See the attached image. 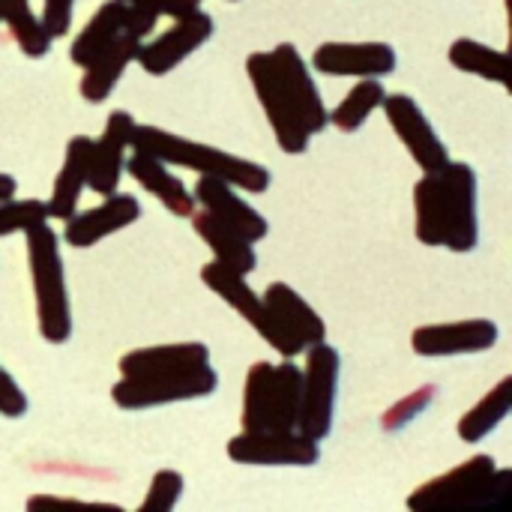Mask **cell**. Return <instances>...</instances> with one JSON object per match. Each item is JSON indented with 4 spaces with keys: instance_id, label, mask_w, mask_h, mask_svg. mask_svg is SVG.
<instances>
[{
    "instance_id": "6da1fadb",
    "label": "cell",
    "mask_w": 512,
    "mask_h": 512,
    "mask_svg": "<svg viewBox=\"0 0 512 512\" xmlns=\"http://www.w3.org/2000/svg\"><path fill=\"white\" fill-rule=\"evenodd\" d=\"M477 171L465 162H447L426 171L414 186V234L423 246L468 255L480 243Z\"/></svg>"
},
{
    "instance_id": "7a4b0ae2",
    "label": "cell",
    "mask_w": 512,
    "mask_h": 512,
    "mask_svg": "<svg viewBox=\"0 0 512 512\" xmlns=\"http://www.w3.org/2000/svg\"><path fill=\"white\" fill-rule=\"evenodd\" d=\"M512 507V471L498 468L486 453L471 456L444 477L411 492L408 510L420 512H507Z\"/></svg>"
},
{
    "instance_id": "3957f363",
    "label": "cell",
    "mask_w": 512,
    "mask_h": 512,
    "mask_svg": "<svg viewBox=\"0 0 512 512\" xmlns=\"http://www.w3.org/2000/svg\"><path fill=\"white\" fill-rule=\"evenodd\" d=\"M129 147L141 150V153H150V156L162 159L165 165L189 168L198 177L225 180L228 186L252 192V195H264L270 189V183H273V174L264 165H258V162L234 156V153H225V150L210 147V144L189 141V138L174 135L168 129H159V126L135 123Z\"/></svg>"
},
{
    "instance_id": "277c9868",
    "label": "cell",
    "mask_w": 512,
    "mask_h": 512,
    "mask_svg": "<svg viewBox=\"0 0 512 512\" xmlns=\"http://www.w3.org/2000/svg\"><path fill=\"white\" fill-rule=\"evenodd\" d=\"M30 285L36 300L39 336L48 345H63L72 339V306L66 288V270L60 258V237L48 222H39L24 231Z\"/></svg>"
},
{
    "instance_id": "5b68a950",
    "label": "cell",
    "mask_w": 512,
    "mask_h": 512,
    "mask_svg": "<svg viewBox=\"0 0 512 512\" xmlns=\"http://www.w3.org/2000/svg\"><path fill=\"white\" fill-rule=\"evenodd\" d=\"M303 369L282 357V363H255L243 384V432H294L300 417Z\"/></svg>"
},
{
    "instance_id": "8992f818",
    "label": "cell",
    "mask_w": 512,
    "mask_h": 512,
    "mask_svg": "<svg viewBox=\"0 0 512 512\" xmlns=\"http://www.w3.org/2000/svg\"><path fill=\"white\" fill-rule=\"evenodd\" d=\"M219 387L216 369L198 366L186 372H156V375H120L111 387V399L120 411H150L174 402H195L213 396Z\"/></svg>"
},
{
    "instance_id": "52a82bcc",
    "label": "cell",
    "mask_w": 512,
    "mask_h": 512,
    "mask_svg": "<svg viewBox=\"0 0 512 512\" xmlns=\"http://www.w3.org/2000/svg\"><path fill=\"white\" fill-rule=\"evenodd\" d=\"M246 75L255 87V96L267 114V123L279 141V147L288 153V156H300L309 150V141L312 135L306 132L300 114H297V105H294V96L276 66V57L273 51H255L246 57Z\"/></svg>"
},
{
    "instance_id": "ba28073f",
    "label": "cell",
    "mask_w": 512,
    "mask_h": 512,
    "mask_svg": "<svg viewBox=\"0 0 512 512\" xmlns=\"http://www.w3.org/2000/svg\"><path fill=\"white\" fill-rule=\"evenodd\" d=\"M339 372L342 357L333 345L315 342L306 348V366H303V393H300V417L297 432H303L312 441H327L333 432V414H336V396H339Z\"/></svg>"
},
{
    "instance_id": "9c48e42d",
    "label": "cell",
    "mask_w": 512,
    "mask_h": 512,
    "mask_svg": "<svg viewBox=\"0 0 512 512\" xmlns=\"http://www.w3.org/2000/svg\"><path fill=\"white\" fill-rule=\"evenodd\" d=\"M201 282L216 294V297H222L273 351H279L282 357H297V354H303L279 327H276V321H273V315H270V309L264 306V300L249 288V282H246V276L243 273H237V270H231V267H225V264H219V261H210V264H204L201 267Z\"/></svg>"
},
{
    "instance_id": "30bf717a",
    "label": "cell",
    "mask_w": 512,
    "mask_h": 512,
    "mask_svg": "<svg viewBox=\"0 0 512 512\" xmlns=\"http://www.w3.org/2000/svg\"><path fill=\"white\" fill-rule=\"evenodd\" d=\"M213 15H207L201 6L174 18V24L168 30H162L156 39L150 42H141L138 45V54H135V63L153 75V78H162L168 72H174L183 60H189L201 45H207L213 39Z\"/></svg>"
},
{
    "instance_id": "8fae6325",
    "label": "cell",
    "mask_w": 512,
    "mask_h": 512,
    "mask_svg": "<svg viewBox=\"0 0 512 512\" xmlns=\"http://www.w3.org/2000/svg\"><path fill=\"white\" fill-rule=\"evenodd\" d=\"M156 15L150 12H141L135 6H129L126 0H108L102 3L93 18L84 24V30L72 39L69 45V60L78 66V69H87L111 42H117L123 33H132V36H141L147 39L156 27Z\"/></svg>"
},
{
    "instance_id": "7c38bea8",
    "label": "cell",
    "mask_w": 512,
    "mask_h": 512,
    "mask_svg": "<svg viewBox=\"0 0 512 512\" xmlns=\"http://www.w3.org/2000/svg\"><path fill=\"white\" fill-rule=\"evenodd\" d=\"M228 459L255 468H312L321 462V444L303 432H240L228 441Z\"/></svg>"
},
{
    "instance_id": "4fadbf2b",
    "label": "cell",
    "mask_w": 512,
    "mask_h": 512,
    "mask_svg": "<svg viewBox=\"0 0 512 512\" xmlns=\"http://www.w3.org/2000/svg\"><path fill=\"white\" fill-rule=\"evenodd\" d=\"M387 123L393 126V132L399 135V141L405 144V150L411 153V159L420 165V171H438L450 162V150L441 141V135L435 132L432 120L426 117V111L420 108V102L408 93H393L384 96L381 102Z\"/></svg>"
},
{
    "instance_id": "5bb4252c",
    "label": "cell",
    "mask_w": 512,
    "mask_h": 512,
    "mask_svg": "<svg viewBox=\"0 0 512 512\" xmlns=\"http://www.w3.org/2000/svg\"><path fill=\"white\" fill-rule=\"evenodd\" d=\"M501 330L489 318H465L453 324H426L411 333V348L420 357H462L492 351Z\"/></svg>"
},
{
    "instance_id": "9a60e30c",
    "label": "cell",
    "mask_w": 512,
    "mask_h": 512,
    "mask_svg": "<svg viewBox=\"0 0 512 512\" xmlns=\"http://www.w3.org/2000/svg\"><path fill=\"white\" fill-rule=\"evenodd\" d=\"M396 60L387 42H324L312 54V69L333 78H384L396 72Z\"/></svg>"
},
{
    "instance_id": "2e32d148",
    "label": "cell",
    "mask_w": 512,
    "mask_h": 512,
    "mask_svg": "<svg viewBox=\"0 0 512 512\" xmlns=\"http://www.w3.org/2000/svg\"><path fill=\"white\" fill-rule=\"evenodd\" d=\"M141 219V204L135 195L129 192H111L105 195V201L99 207H90L84 213H72L66 219V228H63V240L72 246V249H90L96 246L99 240L129 228L132 222Z\"/></svg>"
},
{
    "instance_id": "e0dca14e",
    "label": "cell",
    "mask_w": 512,
    "mask_h": 512,
    "mask_svg": "<svg viewBox=\"0 0 512 512\" xmlns=\"http://www.w3.org/2000/svg\"><path fill=\"white\" fill-rule=\"evenodd\" d=\"M135 129V117L129 111H114L105 120V132L93 138L90 150V171H87V189L96 195H111L120 186L123 168H126V150Z\"/></svg>"
},
{
    "instance_id": "ac0fdd59",
    "label": "cell",
    "mask_w": 512,
    "mask_h": 512,
    "mask_svg": "<svg viewBox=\"0 0 512 512\" xmlns=\"http://www.w3.org/2000/svg\"><path fill=\"white\" fill-rule=\"evenodd\" d=\"M192 198H195V204H198L204 213H210L213 219H219L222 225L234 228L237 234H243V237L252 240V243L264 240L267 231H270V222H267L255 207H249V204L240 198V192H237L234 186H228L225 180L201 177L198 186H195V192H192Z\"/></svg>"
},
{
    "instance_id": "d6986e66",
    "label": "cell",
    "mask_w": 512,
    "mask_h": 512,
    "mask_svg": "<svg viewBox=\"0 0 512 512\" xmlns=\"http://www.w3.org/2000/svg\"><path fill=\"white\" fill-rule=\"evenodd\" d=\"M264 306L270 309L276 327L300 348L306 351L309 345L315 342H324L327 339V324L324 318L288 285V282H273L267 285V291L261 294Z\"/></svg>"
},
{
    "instance_id": "ffe728a7",
    "label": "cell",
    "mask_w": 512,
    "mask_h": 512,
    "mask_svg": "<svg viewBox=\"0 0 512 512\" xmlns=\"http://www.w3.org/2000/svg\"><path fill=\"white\" fill-rule=\"evenodd\" d=\"M273 57H276V66L294 96V105H297V114L306 126L309 135H321L327 126H330V111L321 99V90L312 78V69L309 63L300 57V51L291 45V42H279L273 48Z\"/></svg>"
},
{
    "instance_id": "44dd1931",
    "label": "cell",
    "mask_w": 512,
    "mask_h": 512,
    "mask_svg": "<svg viewBox=\"0 0 512 512\" xmlns=\"http://www.w3.org/2000/svg\"><path fill=\"white\" fill-rule=\"evenodd\" d=\"M123 171H129V177H135V183H141L144 192L159 198L168 213H174L180 219H189L198 210L192 192L177 180V174H171V165H165L162 159H156L150 153H141V150H132Z\"/></svg>"
},
{
    "instance_id": "7402d4cb",
    "label": "cell",
    "mask_w": 512,
    "mask_h": 512,
    "mask_svg": "<svg viewBox=\"0 0 512 512\" xmlns=\"http://www.w3.org/2000/svg\"><path fill=\"white\" fill-rule=\"evenodd\" d=\"M90 150H93V138L87 135H75L66 144V156L63 165L54 177V189L51 198L45 201V213L48 219H60L66 222L75 210H78V198L87 189V171H90Z\"/></svg>"
},
{
    "instance_id": "603a6c76",
    "label": "cell",
    "mask_w": 512,
    "mask_h": 512,
    "mask_svg": "<svg viewBox=\"0 0 512 512\" xmlns=\"http://www.w3.org/2000/svg\"><path fill=\"white\" fill-rule=\"evenodd\" d=\"M210 363V348L204 342H171L153 348H135L120 357V375H156V372H186Z\"/></svg>"
},
{
    "instance_id": "cb8c5ba5",
    "label": "cell",
    "mask_w": 512,
    "mask_h": 512,
    "mask_svg": "<svg viewBox=\"0 0 512 512\" xmlns=\"http://www.w3.org/2000/svg\"><path fill=\"white\" fill-rule=\"evenodd\" d=\"M144 39L141 36H132V33H123L117 42H111L87 69H84V78L78 84V93L90 102V105H99L105 102L114 87L120 84L123 72L129 69V63H135V54H138V45Z\"/></svg>"
},
{
    "instance_id": "d4e9b609",
    "label": "cell",
    "mask_w": 512,
    "mask_h": 512,
    "mask_svg": "<svg viewBox=\"0 0 512 512\" xmlns=\"http://www.w3.org/2000/svg\"><path fill=\"white\" fill-rule=\"evenodd\" d=\"M189 219H192L195 234L210 246L213 261H219V264H225V267H231V270H237L243 276L255 273L258 258H255V243L252 240H246L243 234H237L234 228L222 225L219 219H213L204 210H195Z\"/></svg>"
},
{
    "instance_id": "484cf974",
    "label": "cell",
    "mask_w": 512,
    "mask_h": 512,
    "mask_svg": "<svg viewBox=\"0 0 512 512\" xmlns=\"http://www.w3.org/2000/svg\"><path fill=\"white\" fill-rule=\"evenodd\" d=\"M447 57H450V63L459 72H468V75L495 81L501 87L510 84V57L501 48H492L486 42H477L471 36H462V39H456L450 45V54Z\"/></svg>"
},
{
    "instance_id": "4316f807",
    "label": "cell",
    "mask_w": 512,
    "mask_h": 512,
    "mask_svg": "<svg viewBox=\"0 0 512 512\" xmlns=\"http://www.w3.org/2000/svg\"><path fill=\"white\" fill-rule=\"evenodd\" d=\"M512 411V378H504L495 390H489L462 420H459V438L465 444L486 441Z\"/></svg>"
},
{
    "instance_id": "83f0119b",
    "label": "cell",
    "mask_w": 512,
    "mask_h": 512,
    "mask_svg": "<svg viewBox=\"0 0 512 512\" xmlns=\"http://www.w3.org/2000/svg\"><path fill=\"white\" fill-rule=\"evenodd\" d=\"M0 21L9 27L15 45L24 57H45L51 51V36L39 15H33L30 0H0Z\"/></svg>"
},
{
    "instance_id": "f1b7e54d",
    "label": "cell",
    "mask_w": 512,
    "mask_h": 512,
    "mask_svg": "<svg viewBox=\"0 0 512 512\" xmlns=\"http://www.w3.org/2000/svg\"><path fill=\"white\" fill-rule=\"evenodd\" d=\"M384 96H387V90H384L381 78H360V81L351 87V93L330 111V123H333L339 132H345V135L360 132L363 123L381 108Z\"/></svg>"
},
{
    "instance_id": "f546056e",
    "label": "cell",
    "mask_w": 512,
    "mask_h": 512,
    "mask_svg": "<svg viewBox=\"0 0 512 512\" xmlns=\"http://www.w3.org/2000/svg\"><path fill=\"white\" fill-rule=\"evenodd\" d=\"M48 222L45 201L36 198H6L0 201V237L9 234H24L27 228Z\"/></svg>"
},
{
    "instance_id": "4dcf8cb0",
    "label": "cell",
    "mask_w": 512,
    "mask_h": 512,
    "mask_svg": "<svg viewBox=\"0 0 512 512\" xmlns=\"http://www.w3.org/2000/svg\"><path fill=\"white\" fill-rule=\"evenodd\" d=\"M183 489H186V483H183V477L177 471H171V468L159 471L150 480V489H147L144 504L138 507V512H171L180 504Z\"/></svg>"
},
{
    "instance_id": "1f68e13d",
    "label": "cell",
    "mask_w": 512,
    "mask_h": 512,
    "mask_svg": "<svg viewBox=\"0 0 512 512\" xmlns=\"http://www.w3.org/2000/svg\"><path fill=\"white\" fill-rule=\"evenodd\" d=\"M432 396H435V387H423V390H417V393L405 396L399 405H393V408L384 414V420H381L384 432H396V429L408 426L420 411H426V405L432 402Z\"/></svg>"
},
{
    "instance_id": "d6a6232c",
    "label": "cell",
    "mask_w": 512,
    "mask_h": 512,
    "mask_svg": "<svg viewBox=\"0 0 512 512\" xmlns=\"http://www.w3.org/2000/svg\"><path fill=\"white\" fill-rule=\"evenodd\" d=\"M27 510H54V512H120L117 504H93V501H78V498H60V495H33L27 501Z\"/></svg>"
},
{
    "instance_id": "836d02e7",
    "label": "cell",
    "mask_w": 512,
    "mask_h": 512,
    "mask_svg": "<svg viewBox=\"0 0 512 512\" xmlns=\"http://www.w3.org/2000/svg\"><path fill=\"white\" fill-rule=\"evenodd\" d=\"M27 408H30L27 393H24V390L18 387V381L0 366V417L18 420V417L27 414Z\"/></svg>"
},
{
    "instance_id": "e575fe53",
    "label": "cell",
    "mask_w": 512,
    "mask_h": 512,
    "mask_svg": "<svg viewBox=\"0 0 512 512\" xmlns=\"http://www.w3.org/2000/svg\"><path fill=\"white\" fill-rule=\"evenodd\" d=\"M72 12H75V0H42L39 18L51 39H60L72 30Z\"/></svg>"
},
{
    "instance_id": "d590c367",
    "label": "cell",
    "mask_w": 512,
    "mask_h": 512,
    "mask_svg": "<svg viewBox=\"0 0 512 512\" xmlns=\"http://www.w3.org/2000/svg\"><path fill=\"white\" fill-rule=\"evenodd\" d=\"M126 3L141 9V12H150L156 18H162V15L180 18V15H186V12L201 6V0H126Z\"/></svg>"
},
{
    "instance_id": "8d00e7d4",
    "label": "cell",
    "mask_w": 512,
    "mask_h": 512,
    "mask_svg": "<svg viewBox=\"0 0 512 512\" xmlns=\"http://www.w3.org/2000/svg\"><path fill=\"white\" fill-rule=\"evenodd\" d=\"M15 189H18V180L6 171H0V201L6 198H15Z\"/></svg>"
}]
</instances>
